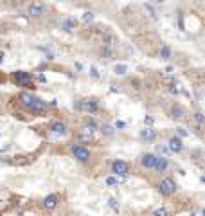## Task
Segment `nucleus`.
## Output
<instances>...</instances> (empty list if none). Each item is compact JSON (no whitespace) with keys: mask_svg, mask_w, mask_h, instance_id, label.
I'll use <instances>...</instances> for the list:
<instances>
[{"mask_svg":"<svg viewBox=\"0 0 205 216\" xmlns=\"http://www.w3.org/2000/svg\"><path fill=\"white\" fill-rule=\"evenodd\" d=\"M18 99H20V105H22L27 112H31V113L43 115V113L47 112V105H45L40 97L32 96V94H29V92H22Z\"/></svg>","mask_w":205,"mask_h":216,"instance_id":"1","label":"nucleus"},{"mask_svg":"<svg viewBox=\"0 0 205 216\" xmlns=\"http://www.w3.org/2000/svg\"><path fill=\"white\" fill-rule=\"evenodd\" d=\"M78 110H83L86 113H95L99 110V105H97V101L95 99H81L79 103L76 105Z\"/></svg>","mask_w":205,"mask_h":216,"instance_id":"2","label":"nucleus"},{"mask_svg":"<svg viewBox=\"0 0 205 216\" xmlns=\"http://www.w3.org/2000/svg\"><path fill=\"white\" fill-rule=\"evenodd\" d=\"M158 191L164 194V196H171V194H175V191H176L175 180L173 178H164L158 184Z\"/></svg>","mask_w":205,"mask_h":216,"instance_id":"3","label":"nucleus"},{"mask_svg":"<svg viewBox=\"0 0 205 216\" xmlns=\"http://www.w3.org/2000/svg\"><path fill=\"white\" fill-rule=\"evenodd\" d=\"M72 155L74 159H78L79 162H86L88 159H90V150L85 146H74L72 148Z\"/></svg>","mask_w":205,"mask_h":216,"instance_id":"4","label":"nucleus"},{"mask_svg":"<svg viewBox=\"0 0 205 216\" xmlns=\"http://www.w3.org/2000/svg\"><path fill=\"white\" fill-rule=\"evenodd\" d=\"M112 171L115 175H119V177H126V175L129 173V166H128V162H124V160H115L113 164H112Z\"/></svg>","mask_w":205,"mask_h":216,"instance_id":"5","label":"nucleus"},{"mask_svg":"<svg viewBox=\"0 0 205 216\" xmlns=\"http://www.w3.org/2000/svg\"><path fill=\"white\" fill-rule=\"evenodd\" d=\"M13 79H15L18 85L29 86V85H31V81H32V76H31L29 72H25V70H16V72H15V76H13Z\"/></svg>","mask_w":205,"mask_h":216,"instance_id":"6","label":"nucleus"},{"mask_svg":"<svg viewBox=\"0 0 205 216\" xmlns=\"http://www.w3.org/2000/svg\"><path fill=\"white\" fill-rule=\"evenodd\" d=\"M45 13V5L42 4V2H32L31 5H29V9H27V15L29 16H42Z\"/></svg>","mask_w":205,"mask_h":216,"instance_id":"7","label":"nucleus"},{"mask_svg":"<svg viewBox=\"0 0 205 216\" xmlns=\"http://www.w3.org/2000/svg\"><path fill=\"white\" fill-rule=\"evenodd\" d=\"M58 202H59L58 194H49V196H45V200H43V207L47 211H52V209L58 207Z\"/></svg>","mask_w":205,"mask_h":216,"instance_id":"8","label":"nucleus"},{"mask_svg":"<svg viewBox=\"0 0 205 216\" xmlns=\"http://www.w3.org/2000/svg\"><path fill=\"white\" fill-rule=\"evenodd\" d=\"M92 139H94V130L88 128V126H83L79 130V140L81 142H90Z\"/></svg>","mask_w":205,"mask_h":216,"instance_id":"9","label":"nucleus"},{"mask_svg":"<svg viewBox=\"0 0 205 216\" xmlns=\"http://www.w3.org/2000/svg\"><path fill=\"white\" fill-rule=\"evenodd\" d=\"M51 132L54 135H65L67 133V126H65V123H61V121H56V123L51 124Z\"/></svg>","mask_w":205,"mask_h":216,"instance_id":"10","label":"nucleus"},{"mask_svg":"<svg viewBox=\"0 0 205 216\" xmlns=\"http://www.w3.org/2000/svg\"><path fill=\"white\" fill-rule=\"evenodd\" d=\"M182 148H183V144H182V139H180V137H173V139L169 140V151L180 153Z\"/></svg>","mask_w":205,"mask_h":216,"instance_id":"11","label":"nucleus"},{"mask_svg":"<svg viewBox=\"0 0 205 216\" xmlns=\"http://www.w3.org/2000/svg\"><path fill=\"white\" fill-rule=\"evenodd\" d=\"M153 169H156L158 173L166 171V169H167V159H166V157H156V159H155V166H153Z\"/></svg>","mask_w":205,"mask_h":216,"instance_id":"12","label":"nucleus"},{"mask_svg":"<svg viewBox=\"0 0 205 216\" xmlns=\"http://www.w3.org/2000/svg\"><path fill=\"white\" fill-rule=\"evenodd\" d=\"M155 155L153 153H146L144 157H142V166L148 167V169H153V166H155Z\"/></svg>","mask_w":205,"mask_h":216,"instance_id":"13","label":"nucleus"},{"mask_svg":"<svg viewBox=\"0 0 205 216\" xmlns=\"http://www.w3.org/2000/svg\"><path fill=\"white\" fill-rule=\"evenodd\" d=\"M61 29H63L65 32H72L74 29H76V20H72V18H67L61 22Z\"/></svg>","mask_w":205,"mask_h":216,"instance_id":"14","label":"nucleus"},{"mask_svg":"<svg viewBox=\"0 0 205 216\" xmlns=\"http://www.w3.org/2000/svg\"><path fill=\"white\" fill-rule=\"evenodd\" d=\"M140 137L144 139V140H155V137H156V132L153 130L151 126H146V130H142Z\"/></svg>","mask_w":205,"mask_h":216,"instance_id":"15","label":"nucleus"},{"mask_svg":"<svg viewBox=\"0 0 205 216\" xmlns=\"http://www.w3.org/2000/svg\"><path fill=\"white\" fill-rule=\"evenodd\" d=\"M169 115L173 117V119H178V117H182V115H183V108H182L180 105H175V106L169 110Z\"/></svg>","mask_w":205,"mask_h":216,"instance_id":"16","label":"nucleus"},{"mask_svg":"<svg viewBox=\"0 0 205 216\" xmlns=\"http://www.w3.org/2000/svg\"><path fill=\"white\" fill-rule=\"evenodd\" d=\"M113 72L117 74V76H124V74L128 72V65H124V63H121V65H115Z\"/></svg>","mask_w":205,"mask_h":216,"instance_id":"17","label":"nucleus"},{"mask_svg":"<svg viewBox=\"0 0 205 216\" xmlns=\"http://www.w3.org/2000/svg\"><path fill=\"white\" fill-rule=\"evenodd\" d=\"M101 132H102V135H106V137H112V135L115 133L113 128H112L110 124H102V126H101Z\"/></svg>","mask_w":205,"mask_h":216,"instance_id":"18","label":"nucleus"},{"mask_svg":"<svg viewBox=\"0 0 205 216\" xmlns=\"http://www.w3.org/2000/svg\"><path fill=\"white\" fill-rule=\"evenodd\" d=\"M160 58L162 59H169L171 58V49H169L167 45H164L162 49H160Z\"/></svg>","mask_w":205,"mask_h":216,"instance_id":"19","label":"nucleus"},{"mask_svg":"<svg viewBox=\"0 0 205 216\" xmlns=\"http://www.w3.org/2000/svg\"><path fill=\"white\" fill-rule=\"evenodd\" d=\"M153 216H169V213H167L166 207H160V209H156V211H153Z\"/></svg>","mask_w":205,"mask_h":216,"instance_id":"20","label":"nucleus"},{"mask_svg":"<svg viewBox=\"0 0 205 216\" xmlns=\"http://www.w3.org/2000/svg\"><path fill=\"white\" fill-rule=\"evenodd\" d=\"M108 205H110L113 211H119V204H117V200H115V198H108Z\"/></svg>","mask_w":205,"mask_h":216,"instance_id":"21","label":"nucleus"},{"mask_svg":"<svg viewBox=\"0 0 205 216\" xmlns=\"http://www.w3.org/2000/svg\"><path fill=\"white\" fill-rule=\"evenodd\" d=\"M194 121H196L198 124H202V123H203V113H202V112H196V113H194Z\"/></svg>","mask_w":205,"mask_h":216,"instance_id":"22","label":"nucleus"},{"mask_svg":"<svg viewBox=\"0 0 205 216\" xmlns=\"http://www.w3.org/2000/svg\"><path fill=\"white\" fill-rule=\"evenodd\" d=\"M106 186H110V187L117 186V178H113V177H108V178H106Z\"/></svg>","mask_w":205,"mask_h":216,"instance_id":"23","label":"nucleus"},{"mask_svg":"<svg viewBox=\"0 0 205 216\" xmlns=\"http://www.w3.org/2000/svg\"><path fill=\"white\" fill-rule=\"evenodd\" d=\"M92 20H94V15H92V13H85V15H83V22H92Z\"/></svg>","mask_w":205,"mask_h":216,"instance_id":"24","label":"nucleus"},{"mask_svg":"<svg viewBox=\"0 0 205 216\" xmlns=\"http://www.w3.org/2000/svg\"><path fill=\"white\" fill-rule=\"evenodd\" d=\"M102 56H106V59H112V56H113V54H112V51L106 47V49H102Z\"/></svg>","mask_w":205,"mask_h":216,"instance_id":"25","label":"nucleus"},{"mask_svg":"<svg viewBox=\"0 0 205 216\" xmlns=\"http://www.w3.org/2000/svg\"><path fill=\"white\" fill-rule=\"evenodd\" d=\"M176 130H178V135H180V137H185V135H187V130H185V128H176Z\"/></svg>","mask_w":205,"mask_h":216,"instance_id":"26","label":"nucleus"},{"mask_svg":"<svg viewBox=\"0 0 205 216\" xmlns=\"http://www.w3.org/2000/svg\"><path fill=\"white\" fill-rule=\"evenodd\" d=\"M90 74H92V78H99V72H97L95 67H92V69H90Z\"/></svg>","mask_w":205,"mask_h":216,"instance_id":"27","label":"nucleus"},{"mask_svg":"<svg viewBox=\"0 0 205 216\" xmlns=\"http://www.w3.org/2000/svg\"><path fill=\"white\" fill-rule=\"evenodd\" d=\"M156 151L158 153H167V148L166 146H156Z\"/></svg>","mask_w":205,"mask_h":216,"instance_id":"28","label":"nucleus"},{"mask_svg":"<svg viewBox=\"0 0 205 216\" xmlns=\"http://www.w3.org/2000/svg\"><path fill=\"white\" fill-rule=\"evenodd\" d=\"M124 126H126L124 121H117V123H115V128H124Z\"/></svg>","mask_w":205,"mask_h":216,"instance_id":"29","label":"nucleus"},{"mask_svg":"<svg viewBox=\"0 0 205 216\" xmlns=\"http://www.w3.org/2000/svg\"><path fill=\"white\" fill-rule=\"evenodd\" d=\"M144 124H146V126H151V124H153V119H151V117H146V119H144Z\"/></svg>","mask_w":205,"mask_h":216,"instance_id":"30","label":"nucleus"},{"mask_svg":"<svg viewBox=\"0 0 205 216\" xmlns=\"http://www.w3.org/2000/svg\"><path fill=\"white\" fill-rule=\"evenodd\" d=\"M38 81H42V83H45V81H47V78H45V76H42V74H40V76H38Z\"/></svg>","mask_w":205,"mask_h":216,"instance_id":"31","label":"nucleus"},{"mask_svg":"<svg viewBox=\"0 0 205 216\" xmlns=\"http://www.w3.org/2000/svg\"><path fill=\"white\" fill-rule=\"evenodd\" d=\"M2 61H4V54L0 52V63H2Z\"/></svg>","mask_w":205,"mask_h":216,"instance_id":"32","label":"nucleus"},{"mask_svg":"<svg viewBox=\"0 0 205 216\" xmlns=\"http://www.w3.org/2000/svg\"><path fill=\"white\" fill-rule=\"evenodd\" d=\"M155 2H164V0H155Z\"/></svg>","mask_w":205,"mask_h":216,"instance_id":"33","label":"nucleus"}]
</instances>
